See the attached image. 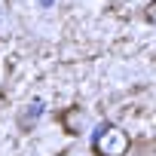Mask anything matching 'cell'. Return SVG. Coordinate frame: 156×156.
Wrapping results in <instances>:
<instances>
[{"label":"cell","mask_w":156,"mask_h":156,"mask_svg":"<svg viewBox=\"0 0 156 156\" xmlns=\"http://www.w3.org/2000/svg\"><path fill=\"white\" fill-rule=\"evenodd\" d=\"M92 150L98 156H126L129 153V135L110 122L98 126L95 135H92Z\"/></svg>","instance_id":"6da1fadb"},{"label":"cell","mask_w":156,"mask_h":156,"mask_svg":"<svg viewBox=\"0 0 156 156\" xmlns=\"http://www.w3.org/2000/svg\"><path fill=\"white\" fill-rule=\"evenodd\" d=\"M147 19H150V22H156V3H150V6H147Z\"/></svg>","instance_id":"7a4b0ae2"}]
</instances>
